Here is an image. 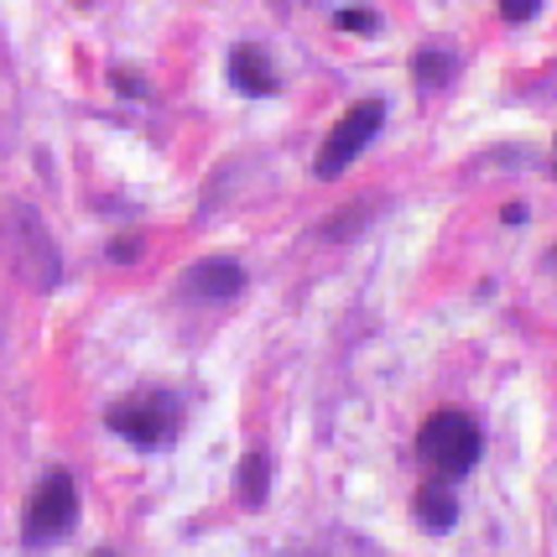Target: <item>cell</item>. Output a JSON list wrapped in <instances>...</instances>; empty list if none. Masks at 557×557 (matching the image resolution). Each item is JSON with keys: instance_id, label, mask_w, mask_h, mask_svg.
Instances as JSON below:
<instances>
[{"instance_id": "obj_1", "label": "cell", "mask_w": 557, "mask_h": 557, "mask_svg": "<svg viewBox=\"0 0 557 557\" xmlns=\"http://www.w3.org/2000/svg\"><path fill=\"white\" fill-rule=\"evenodd\" d=\"M0 250H5L11 271H16L32 292H52L58 282H63V256H58V240H52V230L42 224L37 209L11 203V209L0 214Z\"/></svg>"}, {"instance_id": "obj_2", "label": "cell", "mask_w": 557, "mask_h": 557, "mask_svg": "<svg viewBox=\"0 0 557 557\" xmlns=\"http://www.w3.org/2000/svg\"><path fill=\"white\" fill-rule=\"evenodd\" d=\"M104 422H110V433L121 437V443L151 454V448L177 443V433H183V401L172 391H131V396H121L110 407Z\"/></svg>"}, {"instance_id": "obj_3", "label": "cell", "mask_w": 557, "mask_h": 557, "mask_svg": "<svg viewBox=\"0 0 557 557\" xmlns=\"http://www.w3.org/2000/svg\"><path fill=\"white\" fill-rule=\"evenodd\" d=\"M417 454L437 480H463L485 454V433L469 412H433L417 433Z\"/></svg>"}, {"instance_id": "obj_4", "label": "cell", "mask_w": 557, "mask_h": 557, "mask_svg": "<svg viewBox=\"0 0 557 557\" xmlns=\"http://www.w3.org/2000/svg\"><path fill=\"white\" fill-rule=\"evenodd\" d=\"M78 527V490L63 469H52L42 485L32 490L26 500V516H22V542L26 547H52Z\"/></svg>"}, {"instance_id": "obj_5", "label": "cell", "mask_w": 557, "mask_h": 557, "mask_svg": "<svg viewBox=\"0 0 557 557\" xmlns=\"http://www.w3.org/2000/svg\"><path fill=\"white\" fill-rule=\"evenodd\" d=\"M381 125H386V99H360L355 110H344V121L329 131V141H323V151H318L313 172L323 177V183H329V177H344V168L381 136Z\"/></svg>"}, {"instance_id": "obj_6", "label": "cell", "mask_w": 557, "mask_h": 557, "mask_svg": "<svg viewBox=\"0 0 557 557\" xmlns=\"http://www.w3.org/2000/svg\"><path fill=\"white\" fill-rule=\"evenodd\" d=\"M177 292H183L188 302H230V297L245 292V271H240V261H230V256H209V261H194V267L183 271Z\"/></svg>"}, {"instance_id": "obj_7", "label": "cell", "mask_w": 557, "mask_h": 557, "mask_svg": "<svg viewBox=\"0 0 557 557\" xmlns=\"http://www.w3.org/2000/svg\"><path fill=\"white\" fill-rule=\"evenodd\" d=\"M230 84L240 89V95L261 99V95H276V63H271L267 48H256V42H240V48L230 52Z\"/></svg>"}, {"instance_id": "obj_8", "label": "cell", "mask_w": 557, "mask_h": 557, "mask_svg": "<svg viewBox=\"0 0 557 557\" xmlns=\"http://www.w3.org/2000/svg\"><path fill=\"white\" fill-rule=\"evenodd\" d=\"M454 73H459V52L443 48V42H422L412 58V78L422 95H437V89H448L454 84Z\"/></svg>"}, {"instance_id": "obj_9", "label": "cell", "mask_w": 557, "mask_h": 557, "mask_svg": "<svg viewBox=\"0 0 557 557\" xmlns=\"http://www.w3.org/2000/svg\"><path fill=\"white\" fill-rule=\"evenodd\" d=\"M417 527L422 532H454L459 527V495L443 485H428L417 495Z\"/></svg>"}, {"instance_id": "obj_10", "label": "cell", "mask_w": 557, "mask_h": 557, "mask_svg": "<svg viewBox=\"0 0 557 557\" xmlns=\"http://www.w3.org/2000/svg\"><path fill=\"white\" fill-rule=\"evenodd\" d=\"M235 495H240V506H250V510L267 506V495H271V463H267V454H245V459H240Z\"/></svg>"}, {"instance_id": "obj_11", "label": "cell", "mask_w": 557, "mask_h": 557, "mask_svg": "<svg viewBox=\"0 0 557 557\" xmlns=\"http://www.w3.org/2000/svg\"><path fill=\"white\" fill-rule=\"evenodd\" d=\"M334 26H339V32H360V37H370V32H381V16H375L370 5H344L339 16H334Z\"/></svg>"}, {"instance_id": "obj_12", "label": "cell", "mask_w": 557, "mask_h": 557, "mask_svg": "<svg viewBox=\"0 0 557 557\" xmlns=\"http://www.w3.org/2000/svg\"><path fill=\"white\" fill-rule=\"evenodd\" d=\"M536 11H542V0H500V16H506V22H532Z\"/></svg>"}, {"instance_id": "obj_13", "label": "cell", "mask_w": 557, "mask_h": 557, "mask_svg": "<svg viewBox=\"0 0 557 557\" xmlns=\"http://www.w3.org/2000/svg\"><path fill=\"white\" fill-rule=\"evenodd\" d=\"M115 89H125V99H136L141 95V78H131L125 69H115Z\"/></svg>"}, {"instance_id": "obj_14", "label": "cell", "mask_w": 557, "mask_h": 557, "mask_svg": "<svg viewBox=\"0 0 557 557\" xmlns=\"http://www.w3.org/2000/svg\"><path fill=\"white\" fill-rule=\"evenodd\" d=\"M110 256H115V261H131V256H141V240H115Z\"/></svg>"}, {"instance_id": "obj_15", "label": "cell", "mask_w": 557, "mask_h": 557, "mask_svg": "<svg viewBox=\"0 0 557 557\" xmlns=\"http://www.w3.org/2000/svg\"><path fill=\"white\" fill-rule=\"evenodd\" d=\"M95 557H115V553H95Z\"/></svg>"}, {"instance_id": "obj_16", "label": "cell", "mask_w": 557, "mask_h": 557, "mask_svg": "<svg viewBox=\"0 0 557 557\" xmlns=\"http://www.w3.org/2000/svg\"><path fill=\"white\" fill-rule=\"evenodd\" d=\"M84 5H89V0H84Z\"/></svg>"}, {"instance_id": "obj_17", "label": "cell", "mask_w": 557, "mask_h": 557, "mask_svg": "<svg viewBox=\"0 0 557 557\" xmlns=\"http://www.w3.org/2000/svg\"><path fill=\"white\" fill-rule=\"evenodd\" d=\"M553 261H557V256H553Z\"/></svg>"}]
</instances>
